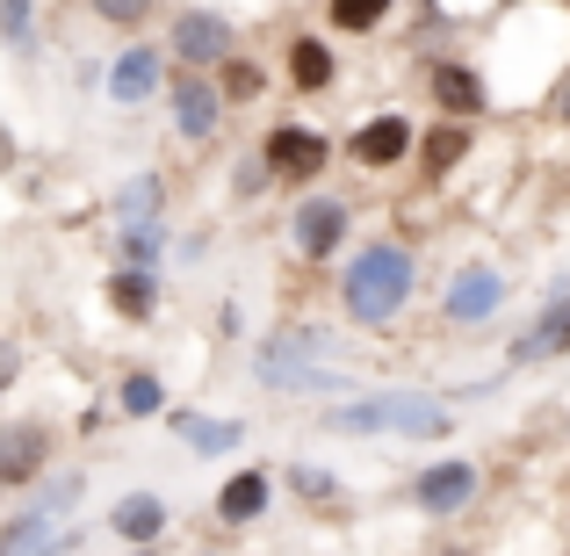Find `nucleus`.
Masks as SVG:
<instances>
[{"instance_id": "obj_1", "label": "nucleus", "mask_w": 570, "mask_h": 556, "mask_svg": "<svg viewBox=\"0 0 570 556\" xmlns=\"http://www.w3.org/2000/svg\"><path fill=\"white\" fill-rule=\"evenodd\" d=\"M412 282H419L412 246H397V238H368V246L347 261V275H340V304H347L354 325H390L404 304H412Z\"/></svg>"}, {"instance_id": "obj_2", "label": "nucleus", "mask_w": 570, "mask_h": 556, "mask_svg": "<svg viewBox=\"0 0 570 556\" xmlns=\"http://www.w3.org/2000/svg\"><path fill=\"white\" fill-rule=\"evenodd\" d=\"M325 427L333 433H426V441H441V433H455V419H448L441 398H419V390H383V398H347L325 412Z\"/></svg>"}, {"instance_id": "obj_3", "label": "nucleus", "mask_w": 570, "mask_h": 556, "mask_svg": "<svg viewBox=\"0 0 570 556\" xmlns=\"http://www.w3.org/2000/svg\"><path fill=\"white\" fill-rule=\"evenodd\" d=\"M261 159L275 167L282 188H311L325 174V159H333V145H325V130H311V124H296V116H289V124H275L261 138Z\"/></svg>"}, {"instance_id": "obj_4", "label": "nucleus", "mask_w": 570, "mask_h": 556, "mask_svg": "<svg viewBox=\"0 0 570 556\" xmlns=\"http://www.w3.org/2000/svg\"><path fill=\"white\" fill-rule=\"evenodd\" d=\"M354 232V209L340 203V195H304V203L289 209V246L304 253V261H333L340 246H347Z\"/></svg>"}, {"instance_id": "obj_5", "label": "nucleus", "mask_w": 570, "mask_h": 556, "mask_svg": "<svg viewBox=\"0 0 570 556\" xmlns=\"http://www.w3.org/2000/svg\"><path fill=\"white\" fill-rule=\"evenodd\" d=\"M499 304H505V275H499V267H484V261L455 267L448 290H441V319L448 325H491V319H499Z\"/></svg>"}, {"instance_id": "obj_6", "label": "nucleus", "mask_w": 570, "mask_h": 556, "mask_svg": "<svg viewBox=\"0 0 570 556\" xmlns=\"http://www.w3.org/2000/svg\"><path fill=\"white\" fill-rule=\"evenodd\" d=\"M167 95H174V130H181L188 145H209V138H217V116L232 109V101H224V87L209 80V72L181 66V72H174V87H167Z\"/></svg>"}, {"instance_id": "obj_7", "label": "nucleus", "mask_w": 570, "mask_h": 556, "mask_svg": "<svg viewBox=\"0 0 570 556\" xmlns=\"http://www.w3.org/2000/svg\"><path fill=\"white\" fill-rule=\"evenodd\" d=\"M238 51V37H232V22H224L217 8H181L174 14V58L195 72H209V66H224V58Z\"/></svg>"}, {"instance_id": "obj_8", "label": "nucleus", "mask_w": 570, "mask_h": 556, "mask_svg": "<svg viewBox=\"0 0 570 556\" xmlns=\"http://www.w3.org/2000/svg\"><path fill=\"white\" fill-rule=\"evenodd\" d=\"M412 145H419L412 116L383 109V116H368V124H362V130L347 138V159H354V167H368V174H390L397 159H412Z\"/></svg>"}, {"instance_id": "obj_9", "label": "nucleus", "mask_w": 570, "mask_h": 556, "mask_svg": "<svg viewBox=\"0 0 570 556\" xmlns=\"http://www.w3.org/2000/svg\"><path fill=\"white\" fill-rule=\"evenodd\" d=\"M426 95L441 101V116H462V124H476L484 116V72L470 66V58H433L426 66Z\"/></svg>"}, {"instance_id": "obj_10", "label": "nucleus", "mask_w": 570, "mask_h": 556, "mask_svg": "<svg viewBox=\"0 0 570 556\" xmlns=\"http://www.w3.org/2000/svg\"><path fill=\"white\" fill-rule=\"evenodd\" d=\"M470 499H476V462H433V470L412 477V506H419V514H433V520L462 514Z\"/></svg>"}, {"instance_id": "obj_11", "label": "nucleus", "mask_w": 570, "mask_h": 556, "mask_svg": "<svg viewBox=\"0 0 570 556\" xmlns=\"http://www.w3.org/2000/svg\"><path fill=\"white\" fill-rule=\"evenodd\" d=\"M80 543H87V535H72L58 514H37V506H29L22 520L0 528V556H66V549H80Z\"/></svg>"}, {"instance_id": "obj_12", "label": "nucleus", "mask_w": 570, "mask_h": 556, "mask_svg": "<svg viewBox=\"0 0 570 556\" xmlns=\"http://www.w3.org/2000/svg\"><path fill=\"white\" fill-rule=\"evenodd\" d=\"M557 354H570V290L549 296L542 319H534L528 333L513 340V362H520V369H542V362H557Z\"/></svg>"}, {"instance_id": "obj_13", "label": "nucleus", "mask_w": 570, "mask_h": 556, "mask_svg": "<svg viewBox=\"0 0 570 556\" xmlns=\"http://www.w3.org/2000/svg\"><path fill=\"white\" fill-rule=\"evenodd\" d=\"M43 462H51V427H37V419H22V427L0 433V485H37Z\"/></svg>"}, {"instance_id": "obj_14", "label": "nucleus", "mask_w": 570, "mask_h": 556, "mask_svg": "<svg viewBox=\"0 0 570 556\" xmlns=\"http://www.w3.org/2000/svg\"><path fill=\"white\" fill-rule=\"evenodd\" d=\"M282 80H289L296 95H325V87L340 80L333 43H318V37H289V51H282Z\"/></svg>"}, {"instance_id": "obj_15", "label": "nucleus", "mask_w": 570, "mask_h": 556, "mask_svg": "<svg viewBox=\"0 0 570 556\" xmlns=\"http://www.w3.org/2000/svg\"><path fill=\"white\" fill-rule=\"evenodd\" d=\"M159 66H167V58H159L153 43H130V51H124V58L109 66V80H101V87H109V101H124V109H138V101L153 95L159 80H167Z\"/></svg>"}, {"instance_id": "obj_16", "label": "nucleus", "mask_w": 570, "mask_h": 556, "mask_svg": "<svg viewBox=\"0 0 570 556\" xmlns=\"http://www.w3.org/2000/svg\"><path fill=\"white\" fill-rule=\"evenodd\" d=\"M109 535L153 549L159 535H167V499H159V491H124V499H116V514H109Z\"/></svg>"}, {"instance_id": "obj_17", "label": "nucleus", "mask_w": 570, "mask_h": 556, "mask_svg": "<svg viewBox=\"0 0 570 556\" xmlns=\"http://www.w3.org/2000/svg\"><path fill=\"white\" fill-rule=\"evenodd\" d=\"M470 145H476V130L462 124V116H448L441 130H426V138H419V174H426V182H448V174L470 159Z\"/></svg>"}, {"instance_id": "obj_18", "label": "nucleus", "mask_w": 570, "mask_h": 556, "mask_svg": "<svg viewBox=\"0 0 570 556\" xmlns=\"http://www.w3.org/2000/svg\"><path fill=\"white\" fill-rule=\"evenodd\" d=\"M167 427L181 433L195 456H232V448L246 441V427H238V419H209V412H167Z\"/></svg>"}, {"instance_id": "obj_19", "label": "nucleus", "mask_w": 570, "mask_h": 556, "mask_svg": "<svg viewBox=\"0 0 570 556\" xmlns=\"http://www.w3.org/2000/svg\"><path fill=\"white\" fill-rule=\"evenodd\" d=\"M267 514V470H238L217 485V520L224 528H246V520Z\"/></svg>"}, {"instance_id": "obj_20", "label": "nucleus", "mask_w": 570, "mask_h": 556, "mask_svg": "<svg viewBox=\"0 0 570 556\" xmlns=\"http://www.w3.org/2000/svg\"><path fill=\"white\" fill-rule=\"evenodd\" d=\"M109 311L130 319V325H145L159 311V282L145 275V267H116V275H109Z\"/></svg>"}, {"instance_id": "obj_21", "label": "nucleus", "mask_w": 570, "mask_h": 556, "mask_svg": "<svg viewBox=\"0 0 570 556\" xmlns=\"http://www.w3.org/2000/svg\"><path fill=\"white\" fill-rule=\"evenodd\" d=\"M217 87H224V101H232V109H253V101L267 95V66H261V58H246V51H232L217 66Z\"/></svg>"}, {"instance_id": "obj_22", "label": "nucleus", "mask_w": 570, "mask_h": 556, "mask_svg": "<svg viewBox=\"0 0 570 556\" xmlns=\"http://www.w3.org/2000/svg\"><path fill=\"white\" fill-rule=\"evenodd\" d=\"M390 14H397V0H325V22L340 37H376Z\"/></svg>"}, {"instance_id": "obj_23", "label": "nucleus", "mask_w": 570, "mask_h": 556, "mask_svg": "<svg viewBox=\"0 0 570 556\" xmlns=\"http://www.w3.org/2000/svg\"><path fill=\"white\" fill-rule=\"evenodd\" d=\"M159 209H167V182H159V174H130V182L116 188V217L124 224H153Z\"/></svg>"}, {"instance_id": "obj_24", "label": "nucleus", "mask_w": 570, "mask_h": 556, "mask_svg": "<svg viewBox=\"0 0 570 556\" xmlns=\"http://www.w3.org/2000/svg\"><path fill=\"white\" fill-rule=\"evenodd\" d=\"M116 404H124V419H153V412H167V390H159L153 369H130L116 383Z\"/></svg>"}, {"instance_id": "obj_25", "label": "nucleus", "mask_w": 570, "mask_h": 556, "mask_svg": "<svg viewBox=\"0 0 570 556\" xmlns=\"http://www.w3.org/2000/svg\"><path fill=\"white\" fill-rule=\"evenodd\" d=\"M87 14H95L101 29H145L159 14V0H87Z\"/></svg>"}, {"instance_id": "obj_26", "label": "nucleus", "mask_w": 570, "mask_h": 556, "mask_svg": "<svg viewBox=\"0 0 570 556\" xmlns=\"http://www.w3.org/2000/svg\"><path fill=\"white\" fill-rule=\"evenodd\" d=\"M0 43H8V51H29V43H37V0H0Z\"/></svg>"}, {"instance_id": "obj_27", "label": "nucleus", "mask_w": 570, "mask_h": 556, "mask_svg": "<svg viewBox=\"0 0 570 556\" xmlns=\"http://www.w3.org/2000/svg\"><path fill=\"white\" fill-rule=\"evenodd\" d=\"M80 499H87V477H72V470H66V477H51V485H43L29 506H37V514H72Z\"/></svg>"}, {"instance_id": "obj_28", "label": "nucleus", "mask_w": 570, "mask_h": 556, "mask_svg": "<svg viewBox=\"0 0 570 556\" xmlns=\"http://www.w3.org/2000/svg\"><path fill=\"white\" fill-rule=\"evenodd\" d=\"M159 246H167V238H159V224H124V267H153Z\"/></svg>"}, {"instance_id": "obj_29", "label": "nucleus", "mask_w": 570, "mask_h": 556, "mask_svg": "<svg viewBox=\"0 0 570 556\" xmlns=\"http://www.w3.org/2000/svg\"><path fill=\"white\" fill-rule=\"evenodd\" d=\"M267 182H275V167H267V159H246V167H232V188L246 195V203H253V195H267Z\"/></svg>"}, {"instance_id": "obj_30", "label": "nucleus", "mask_w": 570, "mask_h": 556, "mask_svg": "<svg viewBox=\"0 0 570 556\" xmlns=\"http://www.w3.org/2000/svg\"><path fill=\"white\" fill-rule=\"evenodd\" d=\"M289 485H296V491H304V499H325V491H333V477H325V470H296V477H289Z\"/></svg>"}, {"instance_id": "obj_31", "label": "nucleus", "mask_w": 570, "mask_h": 556, "mask_svg": "<svg viewBox=\"0 0 570 556\" xmlns=\"http://www.w3.org/2000/svg\"><path fill=\"white\" fill-rule=\"evenodd\" d=\"M14 369H22V354H14V340H0V398H8V383H14Z\"/></svg>"}, {"instance_id": "obj_32", "label": "nucleus", "mask_w": 570, "mask_h": 556, "mask_svg": "<svg viewBox=\"0 0 570 556\" xmlns=\"http://www.w3.org/2000/svg\"><path fill=\"white\" fill-rule=\"evenodd\" d=\"M557 116H563V130H570V80H563V95H557Z\"/></svg>"}, {"instance_id": "obj_33", "label": "nucleus", "mask_w": 570, "mask_h": 556, "mask_svg": "<svg viewBox=\"0 0 570 556\" xmlns=\"http://www.w3.org/2000/svg\"><path fill=\"white\" fill-rule=\"evenodd\" d=\"M138 556H153V549H138Z\"/></svg>"}, {"instance_id": "obj_34", "label": "nucleus", "mask_w": 570, "mask_h": 556, "mask_svg": "<svg viewBox=\"0 0 570 556\" xmlns=\"http://www.w3.org/2000/svg\"><path fill=\"white\" fill-rule=\"evenodd\" d=\"M0 491H8V485H0Z\"/></svg>"}]
</instances>
